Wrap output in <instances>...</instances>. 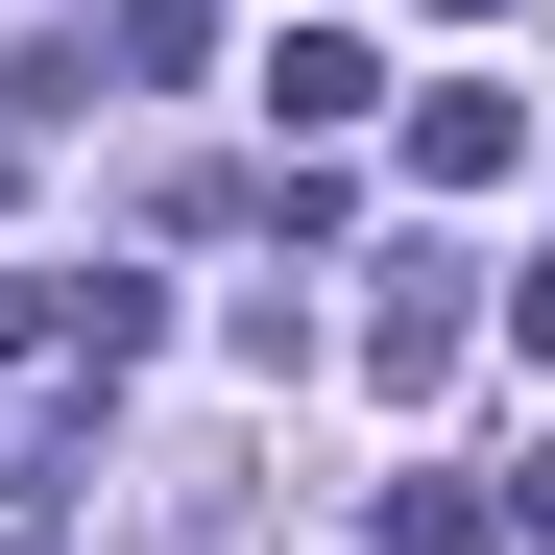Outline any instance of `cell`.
<instances>
[{
  "instance_id": "6",
  "label": "cell",
  "mask_w": 555,
  "mask_h": 555,
  "mask_svg": "<svg viewBox=\"0 0 555 555\" xmlns=\"http://www.w3.org/2000/svg\"><path fill=\"white\" fill-rule=\"evenodd\" d=\"M435 25H507V0H435Z\"/></svg>"
},
{
  "instance_id": "2",
  "label": "cell",
  "mask_w": 555,
  "mask_h": 555,
  "mask_svg": "<svg viewBox=\"0 0 555 555\" xmlns=\"http://www.w3.org/2000/svg\"><path fill=\"white\" fill-rule=\"evenodd\" d=\"M411 169H435V194H507V169H531V98H483V73H459V98L411 121Z\"/></svg>"
},
{
  "instance_id": "1",
  "label": "cell",
  "mask_w": 555,
  "mask_h": 555,
  "mask_svg": "<svg viewBox=\"0 0 555 555\" xmlns=\"http://www.w3.org/2000/svg\"><path fill=\"white\" fill-rule=\"evenodd\" d=\"M362 387H459V266H387V314H362Z\"/></svg>"
},
{
  "instance_id": "5",
  "label": "cell",
  "mask_w": 555,
  "mask_h": 555,
  "mask_svg": "<svg viewBox=\"0 0 555 555\" xmlns=\"http://www.w3.org/2000/svg\"><path fill=\"white\" fill-rule=\"evenodd\" d=\"M507 531H531V555H555V459H507Z\"/></svg>"
},
{
  "instance_id": "4",
  "label": "cell",
  "mask_w": 555,
  "mask_h": 555,
  "mask_svg": "<svg viewBox=\"0 0 555 555\" xmlns=\"http://www.w3.org/2000/svg\"><path fill=\"white\" fill-rule=\"evenodd\" d=\"M507 338H531V362H555V242H531V266H507Z\"/></svg>"
},
{
  "instance_id": "7",
  "label": "cell",
  "mask_w": 555,
  "mask_h": 555,
  "mask_svg": "<svg viewBox=\"0 0 555 555\" xmlns=\"http://www.w3.org/2000/svg\"><path fill=\"white\" fill-rule=\"evenodd\" d=\"M0 555H25V531H0Z\"/></svg>"
},
{
  "instance_id": "3",
  "label": "cell",
  "mask_w": 555,
  "mask_h": 555,
  "mask_svg": "<svg viewBox=\"0 0 555 555\" xmlns=\"http://www.w3.org/2000/svg\"><path fill=\"white\" fill-rule=\"evenodd\" d=\"M483 531H507V507L459 483V459H411V483H387V555H483Z\"/></svg>"
}]
</instances>
